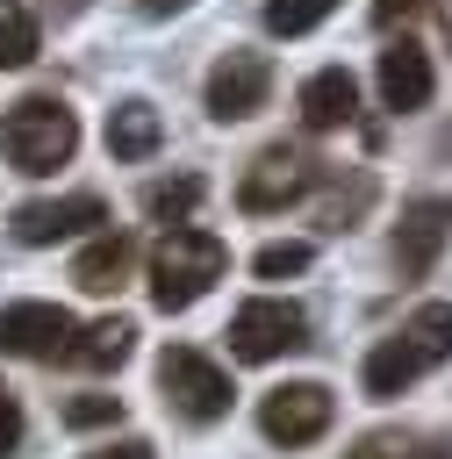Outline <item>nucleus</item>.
I'll return each mask as SVG.
<instances>
[{"label":"nucleus","instance_id":"nucleus-22","mask_svg":"<svg viewBox=\"0 0 452 459\" xmlns=\"http://www.w3.org/2000/svg\"><path fill=\"white\" fill-rule=\"evenodd\" d=\"M65 423H72V430H100V423H122V394H72V402H65Z\"/></svg>","mask_w":452,"mask_h":459},{"label":"nucleus","instance_id":"nucleus-4","mask_svg":"<svg viewBox=\"0 0 452 459\" xmlns=\"http://www.w3.org/2000/svg\"><path fill=\"white\" fill-rule=\"evenodd\" d=\"M158 387H165V402H172L187 423H215V416H230V402H237L230 373H222L208 351H194V344H165V351H158Z\"/></svg>","mask_w":452,"mask_h":459},{"label":"nucleus","instance_id":"nucleus-24","mask_svg":"<svg viewBox=\"0 0 452 459\" xmlns=\"http://www.w3.org/2000/svg\"><path fill=\"white\" fill-rule=\"evenodd\" d=\"M14 445H22V402H14L7 387H0V459H7Z\"/></svg>","mask_w":452,"mask_h":459},{"label":"nucleus","instance_id":"nucleus-28","mask_svg":"<svg viewBox=\"0 0 452 459\" xmlns=\"http://www.w3.org/2000/svg\"><path fill=\"white\" fill-rule=\"evenodd\" d=\"M438 29H445V43H452V0H438Z\"/></svg>","mask_w":452,"mask_h":459},{"label":"nucleus","instance_id":"nucleus-9","mask_svg":"<svg viewBox=\"0 0 452 459\" xmlns=\"http://www.w3.org/2000/svg\"><path fill=\"white\" fill-rule=\"evenodd\" d=\"M100 222H108V201L100 194H57V201H22L14 215H7V230H14V244H65V237H100Z\"/></svg>","mask_w":452,"mask_h":459},{"label":"nucleus","instance_id":"nucleus-8","mask_svg":"<svg viewBox=\"0 0 452 459\" xmlns=\"http://www.w3.org/2000/svg\"><path fill=\"white\" fill-rule=\"evenodd\" d=\"M79 323L57 301H7L0 308V351L7 359H72Z\"/></svg>","mask_w":452,"mask_h":459},{"label":"nucleus","instance_id":"nucleus-16","mask_svg":"<svg viewBox=\"0 0 452 459\" xmlns=\"http://www.w3.org/2000/svg\"><path fill=\"white\" fill-rule=\"evenodd\" d=\"M129 351H136V323H129V316H100V323H86V330H79L72 366H86V373H115Z\"/></svg>","mask_w":452,"mask_h":459},{"label":"nucleus","instance_id":"nucleus-23","mask_svg":"<svg viewBox=\"0 0 452 459\" xmlns=\"http://www.w3.org/2000/svg\"><path fill=\"white\" fill-rule=\"evenodd\" d=\"M366 201H373V179L359 172V179H352V194H330V208H323V230H352V222L366 215Z\"/></svg>","mask_w":452,"mask_h":459},{"label":"nucleus","instance_id":"nucleus-10","mask_svg":"<svg viewBox=\"0 0 452 459\" xmlns=\"http://www.w3.org/2000/svg\"><path fill=\"white\" fill-rule=\"evenodd\" d=\"M265 93H273V65H265V50H222V57H215V72H208V115H215V122H244V115H258Z\"/></svg>","mask_w":452,"mask_h":459},{"label":"nucleus","instance_id":"nucleus-15","mask_svg":"<svg viewBox=\"0 0 452 459\" xmlns=\"http://www.w3.org/2000/svg\"><path fill=\"white\" fill-rule=\"evenodd\" d=\"M158 136H165V122H158V108H151V100H122V108L108 115V158H122V165L151 158V151H158Z\"/></svg>","mask_w":452,"mask_h":459},{"label":"nucleus","instance_id":"nucleus-21","mask_svg":"<svg viewBox=\"0 0 452 459\" xmlns=\"http://www.w3.org/2000/svg\"><path fill=\"white\" fill-rule=\"evenodd\" d=\"M337 0H265V29L273 36H309Z\"/></svg>","mask_w":452,"mask_h":459},{"label":"nucleus","instance_id":"nucleus-25","mask_svg":"<svg viewBox=\"0 0 452 459\" xmlns=\"http://www.w3.org/2000/svg\"><path fill=\"white\" fill-rule=\"evenodd\" d=\"M86 459H158V445H151V437H122V445H108V452H86Z\"/></svg>","mask_w":452,"mask_h":459},{"label":"nucleus","instance_id":"nucleus-3","mask_svg":"<svg viewBox=\"0 0 452 459\" xmlns=\"http://www.w3.org/2000/svg\"><path fill=\"white\" fill-rule=\"evenodd\" d=\"M222 273H230V244H222V237H208V230H165L158 251H151V301H158L165 316H179V308H194Z\"/></svg>","mask_w":452,"mask_h":459},{"label":"nucleus","instance_id":"nucleus-19","mask_svg":"<svg viewBox=\"0 0 452 459\" xmlns=\"http://www.w3.org/2000/svg\"><path fill=\"white\" fill-rule=\"evenodd\" d=\"M36 50H43L36 7H29V0H0V72H22V65H36Z\"/></svg>","mask_w":452,"mask_h":459},{"label":"nucleus","instance_id":"nucleus-14","mask_svg":"<svg viewBox=\"0 0 452 459\" xmlns=\"http://www.w3.org/2000/svg\"><path fill=\"white\" fill-rule=\"evenodd\" d=\"M129 265H136V244H129L122 230H100V237L72 258V280H79L86 294H115V287L129 280Z\"/></svg>","mask_w":452,"mask_h":459},{"label":"nucleus","instance_id":"nucleus-26","mask_svg":"<svg viewBox=\"0 0 452 459\" xmlns=\"http://www.w3.org/2000/svg\"><path fill=\"white\" fill-rule=\"evenodd\" d=\"M416 0H373V22H395V14H409Z\"/></svg>","mask_w":452,"mask_h":459},{"label":"nucleus","instance_id":"nucleus-17","mask_svg":"<svg viewBox=\"0 0 452 459\" xmlns=\"http://www.w3.org/2000/svg\"><path fill=\"white\" fill-rule=\"evenodd\" d=\"M344 459H452L445 430H366Z\"/></svg>","mask_w":452,"mask_h":459},{"label":"nucleus","instance_id":"nucleus-27","mask_svg":"<svg viewBox=\"0 0 452 459\" xmlns=\"http://www.w3.org/2000/svg\"><path fill=\"white\" fill-rule=\"evenodd\" d=\"M136 7H143V14H179L187 0H136Z\"/></svg>","mask_w":452,"mask_h":459},{"label":"nucleus","instance_id":"nucleus-5","mask_svg":"<svg viewBox=\"0 0 452 459\" xmlns=\"http://www.w3.org/2000/svg\"><path fill=\"white\" fill-rule=\"evenodd\" d=\"M316 179H323V158H309V151H294V143H273V151H258V158L244 165L237 208H244V215H287Z\"/></svg>","mask_w":452,"mask_h":459},{"label":"nucleus","instance_id":"nucleus-7","mask_svg":"<svg viewBox=\"0 0 452 459\" xmlns=\"http://www.w3.org/2000/svg\"><path fill=\"white\" fill-rule=\"evenodd\" d=\"M330 416H337V394L323 380H287V387H273L258 402V430L273 445H316L330 430Z\"/></svg>","mask_w":452,"mask_h":459},{"label":"nucleus","instance_id":"nucleus-12","mask_svg":"<svg viewBox=\"0 0 452 459\" xmlns=\"http://www.w3.org/2000/svg\"><path fill=\"white\" fill-rule=\"evenodd\" d=\"M430 93H438L430 50H423L416 36H395V43L380 50V100H387L395 115H416V108H430Z\"/></svg>","mask_w":452,"mask_h":459},{"label":"nucleus","instance_id":"nucleus-6","mask_svg":"<svg viewBox=\"0 0 452 459\" xmlns=\"http://www.w3.org/2000/svg\"><path fill=\"white\" fill-rule=\"evenodd\" d=\"M301 344H309V316L294 301H280V294H258V301H244L230 316V351L244 366H273V359H287Z\"/></svg>","mask_w":452,"mask_h":459},{"label":"nucleus","instance_id":"nucleus-2","mask_svg":"<svg viewBox=\"0 0 452 459\" xmlns=\"http://www.w3.org/2000/svg\"><path fill=\"white\" fill-rule=\"evenodd\" d=\"M72 151H79V115H72L57 93H22V100L0 115V158H7L14 172L43 179V172L72 165Z\"/></svg>","mask_w":452,"mask_h":459},{"label":"nucleus","instance_id":"nucleus-20","mask_svg":"<svg viewBox=\"0 0 452 459\" xmlns=\"http://www.w3.org/2000/svg\"><path fill=\"white\" fill-rule=\"evenodd\" d=\"M309 258H316V244L280 237V244H265V251L251 258V273H258V280H294V273H309Z\"/></svg>","mask_w":452,"mask_h":459},{"label":"nucleus","instance_id":"nucleus-13","mask_svg":"<svg viewBox=\"0 0 452 459\" xmlns=\"http://www.w3.org/2000/svg\"><path fill=\"white\" fill-rule=\"evenodd\" d=\"M294 108H301V129H316V136L323 129H344V122H359V79L344 65H323V72L301 79Z\"/></svg>","mask_w":452,"mask_h":459},{"label":"nucleus","instance_id":"nucleus-11","mask_svg":"<svg viewBox=\"0 0 452 459\" xmlns=\"http://www.w3.org/2000/svg\"><path fill=\"white\" fill-rule=\"evenodd\" d=\"M445 237H452V201H445V194H416V201L402 208V222H395V273H402V280H423V273L438 265Z\"/></svg>","mask_w":452,"mask_h":459},{"label":"nucleus","instance_id":"nucleus-1","mask_svg":"<svg viewBox=\"0 0 452 459\" xmlns=\"http://www.w3.org/2000/svg\"><path fill=\"white\" fill-rule=\"evenodd\" d=\"M452 359V301H423L395 337H380L373 351H366V366H359V380H366V394L373 402H395L402 387H416L430 366H445Z\"/></svg>","mask_w":452,"mask_h":459},{"label":"nucleus","instance_id":"nucleus-18","mask_svg":"<svg viewBox=\"0 0 452 459\" xmlns=\"http://www.w3.org/2000/svg\"><path fill=\"white\" fill-rule=\"evenodd\" d=\"M201 194H208V179H201V172L151 179V186H143V215H151V222H165V230H187V215L201 208Z\"/></svg>","mask_w":452,"mask_h":459}]
</instances>
